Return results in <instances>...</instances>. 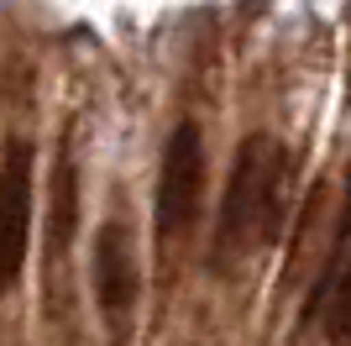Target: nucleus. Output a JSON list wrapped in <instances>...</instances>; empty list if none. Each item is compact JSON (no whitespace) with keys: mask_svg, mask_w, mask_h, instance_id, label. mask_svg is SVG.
I'll list each match as a JSON object with an SVG mask.
<instances>
[{"mask_svg":"<svg viewBox=\"0 0 351 346\" xmlns=\"http://www.w3.org/2000/svg\"><path fill=\"white\" fill-rule=\"evenodd\" d=\"M89 288L105 320H126L142 299V257L126 220H105L89 246Z\"/></svg>","mask_w":351,"mask_h":346,"instance_id":"obj_3","label":"nucleus"},{"mask_svg":"<svg viewBox=\"0 0 351 346\" xmlns=\"http://www.w3.org/2000/svg\"><path fill=\"white\" fill-rule=\"evenodd\" d=\"M283 173H289V152L278 137L252 131L236 147L231 178L215 210V242H210V262L220 273H231L236 262H247L257 246L273 242V231L283 220Z\"/></svg>","mask_w":351,"mask_h":346,"instance_id":"obj_1","label":"nucleus"},{"mask_svg":"<svg viewBox=\"0 0 351 346\" xmlns=\"http://www.w3.org/2000/svg\"><path fill=\"white\" fill-rule=\"evenodd\" d=\"M351 257V168H346V194H341V220H336V246H330V262H325V273L320 284L309 288V299H304V320H315L325 310V294H330V284H336L341 273V262Z\"/></svg>","mask_w":351,"mask_h":346,"instance_id":"obj_6","label":"nucleus"},{"mask_svg":"<svg viewBox=\"0 0 351 346\" xmlns=\"http://www.w3.org/2000/svg\"><path fill=\"white\" fill-rule=\"evenodd\" d=\"M205 194V137L194 121H178L168 147H162V168H158V205H152V226L158 236H178L194 220Z\"/></svg>","mask_w":351,"mask_h":346,"instance_id":"obj_2","label":"nucleus"},{"mask_svg":"<svg viewBox=\"0 0 351 346\" xmlns=\"http://www.w3.org/2000/svg\"><path fill=\"white\" fill-rule=\"evenodd\" d=\"M73 226H79V163H73L69 137H63L58 163H53V226H47V257L53 262L69 252Z\"/></svg>","mask_w":351,"mask_h":346,"instance_id":"obj_5","label":"nucleus"},{"mask_svg":"<svg viewBox=\"0 0 351 346\" xmlns=\"http://www.w3.org/2000/svg\"><path fill=\"white\" fill-rule=\"evenodd\" d=\"M32 242V142L11 137L0 158V294L16 288Z\"/></svg>","mask_w":351,"mask_h":346,"instance_id":"obj_4","label":"nucleus"},{"mask_svg":"<svg viewBox=\"0 0 351 346\" xmlns=\"http://www.w3.org/2000/svg\"><path fill=\"white\" fill-rule=\"evenodd\" d=\"M325 331H330V341H351V257L341 262L336 284L325 294Z\"/></svg>","mask_w":351,"mask_h":346,"instance_id":"obj_7","label":"nucleus"}]
</instances>
